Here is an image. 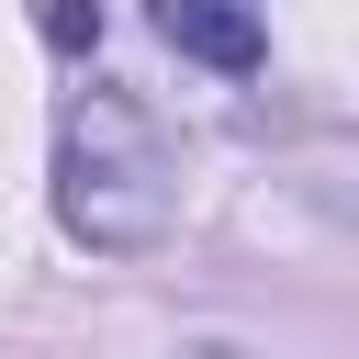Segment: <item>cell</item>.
I'll use <instances>...</instances> for the list:
<instances>
[{"instance_id":"obj_1","label":"cell","mask_w":359,"mask_h":359,"mask_svg":"<svg viewBox=\"0 0 359 359\" xmlns=\"http://www.w3.org/2000/svg\"><path fill=\"white\" fill-rule=\"evenodd\" d=\"M56 224L90 258H146L180 224V135L112 79H90L56 123Z\"/></svg>"},{"instance_id":"obj_2","label":"cell","mask_w":359,"mask_h":359,"mask_svg":"<svg viewBox=\"0 0 359 359\" xmlns=\"http://www.w3.org/2000/svg\"><path fill=\"white\" fill-rule=\"evenodd\" d=\"M157 34H168L191 67H213V79L269 67V11H258V0H157Z\"/></svg>"},{"instance_id":"obj_3","label":"cell","mask_w":359,"mask_h":359,"mask_svg":"<svg viewBox=\"0 0 359 359\" xmlns=\"http://www.w3.org/2000/svg\"><path fill=\"white\" fill-rule=\"evenodd\" d=\"M34 22H45V45H56V56H79V45H101V0H45Z\"/></svg>"},{"instance_id":"obj_4","label":"cell","mask_w":359,"mask_h":359,"mask_svg":"<svg viewBox=\"0 0 359 359\" xmlns=\"http://www.w3.org/2000/svg\"><path fill=\"white\" fill-rule=\"evenodd\" d=\"M180 359H247V348H224V337H191V348H180Z\"/></svg>"}]
</instances>
